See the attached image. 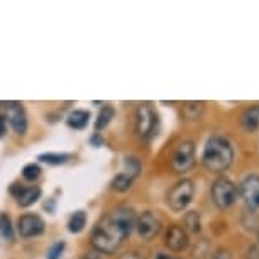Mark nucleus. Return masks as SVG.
<instances>
[{
    "mask_svg": "<svg viewBox=\"0 0 259 259\" xmlns=\"http://www.w3.org/2000/svg\"><path fill=\"white\" fill-rule=\"evenodd\" d=\"M203 110H205L203 102H187V104H183V117L188 122L200 120V117L203 115Z\"/></svg>",
    "mask_w": 259,
    "mask_h": 259,
    "instance_id": "2eb2a0df",
    "label": "nucleus"
},
{
    "mask_svg": "<svg viewBox=\"0 0 259 259\" xmlns=\"http://www.w3.org/2000/svg\"><path fill=\"white\" fill-rule=\"evenodd\" d=\"M68 159H70V154H66V153H45V154L39 156V161H41V163H46L51 166L65 164Z\"/></svg>",
    "mask_w": 259,
    "mask_h": 259,
    "instance_id": "6ab92c4d",
    "label": "nucleus"
},
{
    "mask_svg": "<svg viewBox=\"0 0 259 259\" xmlns=\"http://www.w3.org/2000/svg\"><path fill=\"white\" fill-rule=\"evenodd\" d=\"M4 134H6V119L0 115V138H2Z\"/></svg>",
    "mask_w": 259,
    "mask_h": 259,
    "instance_id": "cd10ccee",
    "label": "nucleus"
},
{
    "mask_svg": "<svg viewBox=\"0 0 259 259\" xmlns=\"http://www.w3.org/2000/svg\"><path fill=\"white\" fill-rule=\"evenodd\" d=\"M195 195V185L192 180L183 178L169 190L168 193V205L175 212H182L190 205Z\"/></svg>",
    "mask_w": 259,
    "mask_h": 259,
    "instance_id": "39448f33",
    "label": "nucleus"
},
{
    "mask_svg": "<svg viewBox=\"0 0 259 259\" xmlns=\"http://www.w3.org/2000/svg\"><path fill=\"white\" fill-rule=\"evenodd\" d=\"M237 195H239L237 185L226 177L217 178L212 185V200L215 207H219L221 210L232 207L237 200Z\"/></svg>",
    "mask_w": 259,
    "mask_h": 259,
    "instance_id": "7ed1b4c3",
    "label": "nucleus"
},
{
    "mask_svg": "<svg viewBox=\"0 0 259 259\" xmlns=\"http://www.w3.org/2000/svg\"><path fill=\"white\" fill-rule=\"evenodd\" d=\"M39 175H41V168H39V164H26L22 169V177L24 180H27V182H34V180L39 178Z\"/></svg>",
    "mask_w": 259,
    "mask_h": 259,
    "instance_id": "5701e85b",
    "label": "nucleus"
},
{
    "mask_svg": "<svg viewBox=\"0 0 259 259\" xmlns=\"http://www.w3.org/2000/svg\"><path fill=\"white\" fill-rule=\"evenodd\" d=\"M234 161V148L231 141L222 136H212L205 143L202 163L210 173L221 175L231 168Z\"/></svg>",
    "mask_w": 259,
    "mask_h": 259,
    "instance_id": "f03ea898",
    "label": "nucleus"
},
{
    "mask_svg": "<svg viewBox=\"0 0 259 259\" xmlns=\"http://www.w3.org/2000/svg\"><path fill=\"white\" fill-rule=\"evenodd\" d=\"M136 231H138L139 237L144 241H153L161 231V219L158 213L146 210V212L139 213V217H136Z\"/></svg>",
    "mask_w": 259,
    "mask_h": 259,
    "instance_id": "6e6552de",
    "label": "nucleus"
},
{
    "mask_svg": "<svg viewBox=\"0 0 259 259\" xmlns=\"http://www.w3.org/2000/svg\"><path fill=\"white\" fill-rule=\"evenodd\" d=\"M257 239H259V229H257Z\"/></svg>",
    "mask_w": 259,
    "mask_h": 259,
    "instance_id": "c756f323",
    "label": "nucleus"
},
{
    "mask_svg": "<svg viewBox=\"0 0 259 259\" xmlns=\"http://www.w3.org/2000/svg\"><path fill=\"white\" fill-rule=\"evenodd\" d=\"M156 259H178V257L169 256V254H164V252H159L158 256H156Z\"/></svg>",
    "mask_w": 259,
    "mask_h": 259,
    "instance_id": "c85d7f7f",
    "label": "nucleus"
},
{
    "mask_svg": "<svg viewBox=\"0 0 259 259\" xmlns=\"http://www.w3.org/2000/svg\"><path fill=\"white\" fill-rule=\"evenodd\" d=\"M141 173V163L136 158H125L124 168L117 177L112 180V190L115 192H127L131 187H133L134 180L139 177Z\"/></svg>",
    "mask_w": 259,
    "mask_h": 259,
    "instance_id": "423d86ee",
    "label": "nucleus"
},
{
    "mask_svg": "<svg viewBox=\"0 0 259 259\" xmlns=\"http://www.w3.org/2000/svg\"><path fill=\"white\" fill-rule=\"evenodd\" d=\"M158 131V114L151 104H141L136 112V133L141 139L149 141Z\"/></svg>",
    "mask_w": 259,
    "mask_h": 259,
    "instance_id": "20e7f679",
    "label": "nucleus"
},
{
    "mask_svg": "<svg viewBox=\"0 0 259 259\" xmlns=\"http://www.w3.org/2000/svg\"><path fill=\"white\" fill-rule=\"evenodd\" d=\"M241 125L249 133L256 131L259 127V105H252L242 112L241 115Z\"/></svg>",
    "mask_w": 259,
    "mask_h": 259,
    "instance_id": "4468645a",
    "label": "nucleus"
},
{
    "mask_svg": "<svg viewBox=\"0 0 259 259\" xmlns=\"http://www.w3.org/2000/svg\"><path fill=\"white\" fill-rule=\"evenodd\" d=\"M7 119L9 124L12 125V129L16 131L17 134H24L27 129V115L24 107L19 104V102H11L7 104Z\"/></svg>",
    "mask_w": 259,
    "mask_h": 259,
    "instance_id": "f8f14e48",
    "label": "nucleus"
},
{
    "mask_svg": "<svg viewBox=\"0 0 259 259\" xmlns=\"http://www.w3.org/2000/svg\"><path fill=\"white\" fill-rule=\"evenodd\" d=\"M45 221L36 213H26L17 221V231L22 237H36L45 232Z\"/></svg>",
    "mask_w": 259,
    "mask_h": 259,
    "instance_id": "9d476101",
    "label": "nucleus"
},
{
    "mask_svg": "<svg viewBox=\"0 0 259 259\" xmlns=\"http://www.w3.org/2000/svg\"><path fill=\"white\" fill-rule=\"evenodd\" d=\"M210 259H232V254L229 249H217V251L210 256Z\"/></svg>",
    "mask_w": 259,
    "mask_h": 259,
    "instance_id": "393cba45",
    "label": "nucleus"
},
{
    "mask_svg": "<svg viewBox=\"0 0 259 259\" xmlns=\"http://www.w3.org/2000/svg\"><path fill=\"white\" fill-rule=\"evenodd\" d=\"M12 195H16L17 198V203L21 205V207H31L39 200L41 197V188L39 187H27V188H21L17 187V185H14L11 188Z\"/></svg>",
    "mask_w": 259,
    "mask_h": 259,
    "instance_id": "ddd939ff",
    "label": "nucleus"
},
{
    "mask_svg": "<svg viewBox=\"0 0 259 259\" xmlns=\"http://www.w3.org/2000/svg\"><path fill=\"white\" fill-rule=\"evenodd\" d=\"M87 226V213L81 212V210H78L70 217V221H68V231L71 234H80L83 229Z\"/></svg>",
    "mask_w": 259,
    "mask_h": 259,
    "instance_id": "f3484780",
    "label": "nucleus"
},
{
    "mask_svg": "<svg viewBox=\"0 0 259 259\" xmlns=\"http://www.w3.org/2000/svg\"><path fill=\"white\" fill-rule=\"evenodd\" d=\"M136 226V212L131 207H117L105 213L92 231V246L100 254H114Z\"/></svg>",
    "mask_w": 259,
    "mask_h": 259,
    "instance_id": "f257e3e1",
    "label": "nucleus"
},
{
    "mask_svg": "<svg viewBox=\"0 0 259 259\" xmlns=\"http://www.w3.org/2000/svg\"><path fill=\"white\" fill-rule=\"evenodd\" d=\"M102 143H104V138L100 136V133H97V134L94 136V138H92V144L99 148V146H102Z\"/></svg>",
    "mask_w": 259,
    "mask_h": 259,
    "instance_id": "bb28decb",
    "label": "nucleus"
},
{
    "mask_svg": "<svg viewBox=\"0 0 259 259\" xmlns=\"http://www.w3.org/2000/svg\"><path fill=\"white\" fill-rule=\"evenodd\" d=\"M65 241H60V242H56V244H53V246L50 247V251H48V259H60L61 257V254L63 251H65Z\"/></svg>",
    "mask_w": 259,
    "mask_h": 259,
    "instance_id": "b1692460",
    "label": "nucleus"
},
{
    "mask_svg": "<svg viewBox=\"0 0 259 259\" xmlns=\"http://www.w3.org/2000/svg\"><path fill=\"white\" fill-rule=\"evenodd\" d=\"M0 234H2L4 239H9V241L14 239V229L11 224V219H9L6 213L0 215Z\"/></svg>",
    "mask_w": 259,
    "mask_h": 259,
    "instance_id": "412c9836",
    "label": "nucleus"
},
{
    "mask_svg": "<svg viewBox=\"0 0 259 259\" xmlns=\"http://www.w3.org/2000/svg\"><path fill=\"white\" fill-rule=\"evenodd\" d=\"M239 195L249 210L259 208V175H247L239 185Z\"/></svg>",
    "mask_w": 259,
    "mask_h": 259,
    "instance_id": "1a4fd4ad",
    "label": "nucleus"
},
{
    "mask_svg": "<svg viewBox=\"0 0 259 259\" xmlns=\"http://www.w3.org/2000/svg\"><path fill=\"white\" fill-rule=\"evenodd\" d=\"M119 259H144V257L141 256L139 252L133 251V252H125V254H122V256H120Z\"/></svg>",
    "mask_w": 259,
    "mask_h": 259,
    "instance_id": "a878e982",
    "label": "nucleus"
},
{
    "mask_svg": "<svg viewBox=\"0 0 259 259\" xmlns=\"http://www.w3.org/2000/svg\"><path fill=\"white\" fill-rule=\"evenodd\" d=\"M114 115H115L114 107L104 105V107H102V110L99 112V117H97V120H95V129L97 131L105 129V127L110 124V120L114 119Z\"/></svg>",
    "mask_w": 259,
    "mask_h": 259,
    "instance_id": "a211bd4d",
    "label": "nucleus"
},
{
    "mask_svg": "<svg viewBox=\"0 0 259 259\" xmlns=\"http://www.w3.org/2000/svg\"><path fill=\"white\" fill-rule=\"evenodd\" d=\"M89 119H90V114L87 110H73L70 115H68V125L71 127V129H85L87 124H89Z\"/></svg>",
    "mask_w": 259,
    "mask_h": 259,
    "instance_id": "dca6fc26",
    "label": "nucleus"
},
{
    "mask_svg": "<svg viewBox=\"0 0 259 259\" xmlns=\"http://www.w3.org/2000/svg\"><path fill=\"white\" fill-rule=\"evenodd\" d=\"M183 229L187 232H200V215L198 212H188L183 219Z\"/></svg>",
    "mask_w": 259,
    "mask_h": 259,
    "instance_id": "aec40b11",
    "label": "nucleus"
},
{
    "mask_svg": "<svg viewBox=\"0 0 259 259\" xmlns=\"http://www.w3.org/2000/svg\"><path fill=\"white\" fill-rule=\"evenodd\" d=\"M195 164V144L192 141H183L175 149L173 158H171V166L177 173H187Z\"/></svg>",
    "mask_w": 259,
    "mask_h": 259,
    "instance_id": "0eeeda50",
    "label": "nucleus"
},
{
    "mask_svg": "<svg viewBox=\"0 0 259 259\" xmlns=\"http://www.w3.org/2000/svg\"><path fill=\"white\" fill-rule=\"evenodd\" d=\"M164 244H166V247L171 249V251L182 252L190 246L188 232L180 226H171V227H168V231H166Z\"/></svg>",
    "mask_w": 259,
    "mask_h": 259,
    "instance_id": "9b49d317",
    "label": "nucleus"
},
{
    "mask_svg": "<svg viewBox=\"0 0 259 259\" xmlns=\"http://www.w3.org/2000/svg\"><path fill=\"white\" fill-rule=\"evenodd\" d=\"M193 257L195 259H205L210 257V244L207 239H202V241L197 242V246L193 249Z\"/></svg>",
    "mask_w": 259,
    "mask_h": 259,
    "instance_id": "4be33fe9",
    "label": "nucleus"
}]
</instances>
